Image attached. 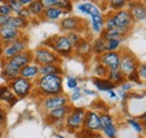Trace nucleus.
Masks as SVG:
<instances>
[{"label":"nucleus","mask_w":146,"mask_h":138,"mask_svg":"<svg viewBox=\"0 0 146 138\" xmlns=\"http://www.w3.org/2000/svg\"><path fill=\"white\" fill-rule=\"evenodd\" d=\"M83 92H84L86 94H90V96H96V92H94V91L88 90V89H83Z\"/></svg>","instance_id":"obj_50"},{"label":"nucleus","mask_w":146,"mask_h":138,"mask_svg":"<svg viewBox=\"0 0 146 138\" xmlns=\"http://www.w3.org/2000/svg\"><path fill=\"white\" fill-rule=\"evenodd\" d=\"M101 130H102L104 135L107 138H116L117 137V134H118V129H117V126L116 125L108 126L106 128H102Z\"/></svg>","instance_id":"obj_34"},{"label":"nucleus","mask_w":146,"mask_h":138,"mask_svg":"<svg viewBox=\"0 0 146 138\" xmlns=\"http://www.w3.org/2000/svg\"><path fill=\"white\" fill-rule=\"evenodd\" d=\"M7 26L21 32V29H25L28 26V20L25 19V18L18 17V16H11L9 18V21H8Z\"/></svg>","instance_id":"obj_22"},{"label":"nucleus","mask_w":146,"mask_h":138,"mask_svg":"<svg viewBox=\"0 0 146 138\" xmlns=\"http://www.w3.org/2000/svg\"><path fill=\"white\" fill-rule=\"evenodd\" d=\"M74 48H75V52L78 53L79 55H86V54H89L91 52V45L86 39H81L80 43Z\"/></svg>","instance_id":"obj_29"},{"label":"nucleus","mask_w":146,"mask_h":138,"mask_svg":"<svg viewBox=\"0 0 146 138\" xmlns=\"http://www.w3.org/2000/svg\"><path fill=\"white\" fill-rule=\"evenodd\" d=\"M13 65H15L16 68H18V69H23V68H25L26 65H28V64H31V63H33V53L29 52L28 50L27 51H25V52L20 53L18 55H16V56H14L13 58H10V60H8Z\"/></svg>","instance_id":"obj_17"},{"label":"nucleus","mask_w":146,"mask_h":138,"mask_svg":"<svg viewBox=\"0 0 146 138\" xmlns=\"http://www.w3.org/2000/svg\"><path fill=\"white\" fill-rule=\"evenodd\" d=\"M108 72H109V70L107 69L106 66H104L102 64H100V63H98V64L96 65V68H94V74H96V78L105 79V78H107Z\"/></svg>","instance_id":"obj_33"},{"label":"nucleus","mask_w":146,"mask_h":138,"mask_svg":"<svg viewBox=\"0 0 146 138\" xmlns=\"http://www.w3.org/2000/svg\"><path fill=\"white\" fill-rule=\"evenodd\" d=\"M86 109L81 107H72L71 112L65 118V127L70 131L80 130L83 127V120L86 117Z\"/></svg>","instance_id":"obj_5"},{"label":"nucleus","mask_w":146,"mask_h":138,"mask_svg":"<svg viewBox=\"0 0 146 138\" xmlns=\"http://www.w3.org/2000/svg\"><path fill=\"white\" fill-rule=\"evenodd\" d=\"M144 3H146V1H145V2H144Z\"/></svg>","instance_id":"obj_57"},{"label":"nucleus","mask_w":146,"mask_h":138,"mask_svg":"<svg viewBox=\"0 0 146 138\" xmlns=\"http://www.w3.org/2000/svg\"><path fill=\"white\" fill-rule=\"evenodd\" d=\"M138 61L137 58L134 56V54L130 52H124L120 54V64H119V70L120 72L125 75L128 76L129 74H131L133 72L137 71L138 68Z\"/></svg>","instance_id":"obj_8"},{"label":"nucleus","mask_w":146,"mask_h":138,"mask_svg":"<svg viewBox=\"0 0 146 138\" xmlns=\"http://www.w3.org/2000/svg\"><path fill=\"white\" fill-rule=\"evenodd\" d=\"M44 47L52 50L60 57H68L72 55L74 47L66 35H56L44 42Z\"/></svg>","instance_id":"obj_2"},{"label":"nucleus","mask_w":146,"mask_h":138,"mask_svg":"<svg viewBox=\"0 0 146 138\" xmlns=\"http://www.w3.org/2000/svg\"><path fill=\"white\" fill-rule=\"evenodd\" d=\"M127 123L138 134H142L144 131V128H143V125L137 120V119H128Z\"/></svg>","instance_id":"obj_37"},{"label":"nucleus","mask_w":146,"mask_h":138,"mask_svg":"<svg viewBox=\"0 0 146 138\" xmlns=\"http://www.w3.org/2000/svg\"><path fill=\"white\" fill-rule=\"evenodd\" d=\"M25 51H27V38L21 37V38H19L10 44L5 45L1 58L3 61H8V60L13 58L14 56L25 52Z\"/></svg>","instance_id":"obj_6"},{"label":"nucleus","mask_w":146,"mask_h":138,"mask_svg":"<svg viewBox=\"0 0 146 138\" xmlns=\"http://www.w3.org/2000/svg\"><path fill=\"white\" fill-rule=\"evenodd\" d=\"M66 86H68V88L70 90H74V89H76L78 86H79V81L75 78H73V76H69L66 79Z\"/></svg>","instance_id":"obj_43"},{"label":"nucleus","mask_w":146,"mask_h":138,"mask_svg":"<svg viewBox=\"0 0 146 138\" xmlns=\"http://www.w3.org/2000/svg\"><path fill=\"white\" fill-rule=\"evenodd\" d=\"M56 8L63 10V11L65 13V15H68L73 8L72 2H71V1H68V0H58V2H57V7H56Z\"/></svg>","instance_id":"obj_36"},{"label":"nucleus","mask_w":146,"mask_h":138,"mask_svg":"<svg viewBox=\"0 0 146 138\" xmlns=\"http://www.w3.org/2000/svg\"><path fill=\"white\" fill-rule=\"evenodd\" d=\"M82 26H84V20L80 17H75V16H68V17L63 18L60 23V27L62 31L64 32H79L81 31Z\"/></svg>","instance_id":"obj_11"},{"label":"nucleus","mask_w":146,"mask_h":138,"mask_svg":"<svg viewBox=\"0 0 146 138\" xmlns=\"http://www.w3.org/2000/svg\"><path fill=\"white\" fill-rule=\"evenodd\" d=\"M131 89V83L130 82H124L123 84H120V90L124 92H128Z\"/></svg>","instance_id":"obj_47"},{"label":"nucleus","mask_w":146,"mask_h":138,"mask_svg":"<svg viewBox=\"0 0 146 138\" xmlns=\"http://www.w3.org/2000/svg\"><path fill=\"white\" fill-rule=\"evenodd\" d=\"M137 73L139 75V79L143 81L145 80L146 81V63H143V64H139L138 68H137Z\"/></svg>","instance_id":"obj_44"},{"label":"nucleus","mask_w":146,"mask_h":138,"mask_svg":"<svg viewBox=\"0 0 146 138\" xmlns=\"http://www.w3.org/2000/svg\"><path fill=\"white\" fill-rule=\"evenodd\" d=\"M6 123V111L0 107V128H2Z\"/></svg>","instance_id":"obj_46"},{"label":"nucleus","mask_w":146,"mask_h":138,"mask_svg":"<svg viewBox=\"0 0 146 138\" xmlns=\"http://www.w3.org/2000/svg\"><path fill=\"white\" fill-rule=\"evenodd\" d=\"M69 101H70L69 98L63 93V94H58V96L43 98L40 100V107L44 111L50 112V111H53L55 109L69 105Z\"/></svg>","instance_id":"obj_7"},{"label":"nucleus","mask_w":146,"mask_h":138,"mask_svg":"<svg viewBox=\"0 0 146 138\" xmlns=\"http://www.w3.org/2000/svg\"><path fill=\"white\" fill-rule=\"evenodd\" d=\"M71 110H72V107L71 105H65V107L55 109L53 111H50V112L46 113L45 120L47 121L48 123H51V125H54L56 122H60V121L64 120L69 116V113L71 112Z\"/></svg>","instance_id":"obj_12"},{"label":"nucleus","mask_w":146,"mask_h":138,"mask_svg":"<svg viewBox=\"0 0 146 138\" xmlns=\"http://www.w3.org/2000/svg\"><path fill=\"white\" fill-rule=\"evenodd\" d=\"M92 83L99 91H104V92H108L110 90H113L116 86L112 84L107 78L105 79H100V78H93L92 79Z\"/></svg>","instance_id":"obj_21"},{"label":"nucleus","mask_w":146,"mask_h":138,"mask_svg":"<svg viewBox=\"0 0 146 138\" xmlns=\"http://www.w3.org/2000/svg\"><path fill=\"white\" fill-rule=\"evenodd\" d=\"M68 36V38L70 39V42L72 43L73 47H75L79 43H80V40L82 39L81 37H80V35L78 34V33H75V32H72V33H69V34L66 35Z\"/></svg>","instance_id":"obj_41"},{"label":"nucleus","mask_w":146,"mask_h":138,"mask_svg":"<svg viewBox=\"0 0 146 138\" xmlns=\"http://www.w3.org/2000/svg\"><path fill=\"white\" fill-rule=\"evenodd\" d=\"M20 74V69L16 68L15 65H13L9 61H3L1 63V76L2 79L7 82V84L9 82H11L13 80L17 79Z\"/></svg>","instance_id":"obj_13"},{"label":"nucleus","mask_w":146,"mask_h":138,"mask_svg":"<svg viewBox=\"0 0 146 138\" xmlns=\"http://www.w3.org/2000/svg\"><path fill=\"white\" fill-rule=\"evenodd\" d=\"M93 138H104V137H102L101 135H99V134H96V135H94V137H93Z\"/></svg>","instance_id":"obj_53"},{"label":"nucleus","mask_w":146,"mask_h":138,"mask_svg":"<svg viewBox=\"0 0 146 138\" xmlns=\"http://www.w3.org/2000/svg\"><path fill=\"white\" fill-rule=\"evenodd\" d=\"M23 37V33L16 31L9 26H3L2 28H0V40L3 43V45L10 44L15 40H17L19 38Z\"/></svg>","instance_id":"obj_15"},{"label":"nucleus","mask_w":146,"mask_h":138,"mask_svg":"<svg viewBox=\"0 0 146 138\" xmlns=\"http://www.w3.org/2000/svg\"><path fill=\"white\" fill-rule=\"evenodd\" d=\"M7 3H8V6L10 7V9H11V13H14L16 16L18 15L19 13L25 8V7H23L21 6V3L19 2V0H8L7 1Z\"/></svg>","instance_id":"obj_35"},{"label":"nucleus","mask_w":146,"mask_h":138,"mask_svg":"<svg viewBox=\"0 0 146 138\" xmlns=\"http://www.w3.org/2000/svg\"><path fill=\"white\" fill-rule=\"evenodd\" d=\"M51 74L63 75V70H62V68H61L58 64H52V65L39 66V76L51 75Z\"/></svg>","instance_id":"obj_25"},{"label":"nucleus","mask_w":146,"mask_h":138,"mask_svg":"<svg viewBox=\"0 0 146 138\" xmlns=\"http://www.w3.org/2000/svg\"><path fill=\"white\" fill-rule=\"evenodd\" d=\"M104 25H105V16L100 13L98 15L91 16V27L92 31L96 34H101L104 31Z\"/></svg>","instance_id":"obj_23"},{"label":"nucleus","mask_w":146,"mask_h":138,"mask_svg":"<svg viewBox=\"0 0 146 138\" xmlns=\"http://www.w3.org/2000/svg\"><path fill=\"white\" fill-rule=\"evenodd\" d=\"M76 8H78V10H79L81 14H83V15H89L90 17H91V16H94V15H98V14L101 13V11H100V8H99L96 3L91 2V1L81 2V3H79V5L76 6Z\"/></svg>","instance_id":"obj_20"},{"label":"nucleus","mask_w":146,"mask_h":138,"mask_svg":"<svg viewBox=\"0 0 146 138\" xmlns=\"http://www.w3.org/2000/svg\"><path fill=\"white\" fill-rule=\"evenodd\" d=\"M128 79V81L131 83V82H134V83H137V84H142V80L139 79V75H138V73H137V71H135V72H133L131 74H129L128 76H126Z\"/></svg>","instance_id":"obj_42"},{"label":"nucleus","mask_w":146,"mask_h":138,"mask_svg":"<svg viewBox=\"0 0 146 138\" xmlns=\"http://www.w3.org/2000/svg\"><path fill=\"white\" fill-rule=\"evenodd\" d=\"M19 76H21L24 79H27V80H29L32 82H35L39 78V66L33 62V63L26 65L25 68H23L20 70Z\"/></svg>","instance_id":"obj_18"},{"label":"nucleus","mask_w":146,"mask_h":138,"mask_svg":"<svg viewBox=\"0 0 146 138\" xmlns=\"http://www.w3.org/2000/svg\"><path fill=\"white\" fill-rule=\"evenodd\" d=\"M1 136H2V133H1V130H0V138H1Z\"/></svg>","instance_id":"obj_56"},{"label":"nucleus","mask_w":146,"mask_h":138,"mask_svg":"<svg viewBox=\"0 0 146 138\" xmlns=\"http://www.w3.org/2000/svg\"><path fill=\"white\" fill-rule=\"evenodd\" d=\"M94 133L91 131V130H89V129H86V128H81L79 131H78V135H76V137L78 138H93L94 137Z\"/></svg>","instance_id":"obj_40"},{"label":"nucleus","mask_w":146,"mask_h":138,"mask_svg":"<svg viewBox=\"0 0 146 138\" xmlns=\"http://www.w3.org/2000/svg\"><path fill=\"white\" fill-rule=\"evenodd\" d=\"M116 28V25H115V21L111 17V15L107 16V18H105V25H104V31L106 32H110L112 29Z\"/></svg>","instance_id":"obj_39"},{"label":"nucleus","mask_w":146,"mask_h":138,"mask_svg":"<svg viewBox=\"0 0 146 138\" xmlns=\"http://www.w3.org/2000/svg\"><path fill=\"white\" fill-rule=\"evenodd\" d=\"M83 128L89 129L91 131H99L101 130V125H100V118L99 113L94 110H89L86 112V117L83 120Z\"/></svg>","instance_id":"obj_14"},{"label":"nucleus","mask_w":146,"mask_h":138,"mask_svg":"<svg viewBox=\"0 0 146 138\" xmlns=\"http://www.w3.org/2000/svg\"><path fill=\"white\" fill-rule=\"evenodd\" d=\"M129 5V13L131 15V17L134 20H146V6L144 2L141 1H131V2H127Z\"/></svg>","instance_id":"obj_16"},{"label":"nucleus","mask_w":146,"mask_h":138,"mask_svg":"<svg viewBox=\"0 0 146 138\" xmlns=\"http://www.w3.org/2000/svg\"><path fill=\"white\" fill-rule=\"evenodd\" d=\"M55 137L56 138H65V137H63V136H61V135H57V134L55 135Z\"/></svg>","instance_id":"obj_55"},{"label":"nucleus","mask_w":146,"mask_h":138,"mask_svg":"<svg viewBox=\"0 0 146 138\" xmlns=\"http://www.w3.org/2000/svg\"><path fill=\"white\" fill-rule=\"evenodd\" d=\"M63 15H65V13L58 8H46L43 13V17L46 20H57L62 17Z\"/></svg>","instance_id":"obj_27"},{"label":"nucleus","mask_w":146,"mask_h":138,"mask_svg":"<svg viewBox=\"0 0 146 138\" xmlns=\"http://www.w3.org/2000/svg\"><path fill=\"white\" fill-rule=\"evenodd\" d=\"M99 118H100V125H101V129L102 128H106L108 126L111 125H115V119L113 117L107 113V112H102V113H99Z\"/></svg>","instance_id":"obj_30"},{"label":"nucleus","mask_w":146,"mask_h":138,"mask_svg":"<svg viewBox=\"0 0 146 138\" xmlns=\"http://www.w3.org/2000/svg\"><path fill=\"white\" fill-rule=\"evenodd\" d=\"M11 14H13L11 9L8 6L7 1H1L0 2V16H8V17H10Z\"/></svg>","instance_id":"obj_38"},{"label":"nucleus","mask_w":146,"mask_h":138,"mask_svg":"<svg viewBox=\"0 0 146 138\" xmlns=\"http://www.w3.org/2000/svg\"><path fill=\"white\" fill-rule=\"evenodd\" d=\"M123 39H111L106 40V52H117L121 45Z\"/></svg>","instance_id":"obj_32"},{"label":"nucleus","mask_w":146,"mask_h":138,"mask_svg":"<svg viewBox=\"0 0 146 138\" xmlns=\"http://www.w3.org/2000/svg\"><path fill=\"white\" fill-rule=\"evenodd\" d=\"M33 62L38 66L44 65H52V64H58L61 63V57L56 55L52 50L40 46L33 52Z\"/></svg>","instance_id":"obj_3"},{"label":"nucleus","mask_w":146,"mask_h":138,"mask_svg":"<svg viewBox=\"0 0 146 138\" xmlns=\"http://www.w3.org/2000/svg\"><path fill=\"white\" fill-rule=\"evenodd\" d=\"M142 125H143L144 130H146V118H144V119H143V123H142Z\"/></svg>","instance_id":"obj_52"},{"label":"nucleus","mask_w":146,"mask_h":138,"mask_svg":"<svg viewBox=\"0 0 146 138\" xmlns=\"http://www.w3.org/2000/svg\"><path fill=\"white\" fill-rule=\"evenodd\" d=\"M8 86L11 90V92L16 96L17 99H24V98H27L33 92L34 82H32L27 79H24L21 76H18L17 79L9 82Z\"/></svg>","instance_id":"obj_4"},{"label":"nucleus","mask_w":146,"mask_h":138,"mask_svg":"<svg viewBox=\"0 0 146 138\" xmlns=\"http://www.w3.org/2000/svg\"><path fill=\"white\" fill-rule=\"evenodd\" d=\"M120 54L121 53L119 52H106L98 56V61L109 71L117 70L119 69V64H120Z\"/></svg>","instance_id":"obj_10"},{"label":"nucleus","mask_w":146,"mask_h":138,"mask_svg":"<svg viewBox=\"0 0 146 138\" xmlns=\"http://www.w3.org/2000/svg\"><path fill=\"white\" fill-rule=\"evenodd\" d=\"M107 93H108V96H109L111 99H117V97H118V96H117V93H116L113 90H110V91H108Z\"/></svg>","instance_id":"obj_49"},{"label":"nucleus","mask_w":146,"mask_h":138,"mask_svg":"<svg viewBox=\"0 0 146 138\" xmlns=\"http://www.w3.org/2000/svg\"><path fill=\"white\" fill-rule=\"evenodd\" d=\"M111 17L115 21L116 28H120V29H128L130 31L134 24V19L131 17L129 10L127 9H123L120 11L113 13L111 14Z\"/></svg>","instance_id":"obj_9"},{"label":"nucleus","mask_w":146,"mask_h":138,"mask_svg":"<svg viewBox=\"0 0 146 138\" xmlns=\"http://www.w3.org/2000/svg\"><path fill=\"white\" fill-rule=\"evenodd\" d=\"M126 6H127V1H124V0H112V1L108 2V7L113 13L123 10Z\"/></svg>","instance_id":"obj_31"},{"label":"nucleus","mask_w":146,"mask_h":138,"mask_svg":"<svg viewBox=\"0 0 146 138\" xmlns=\"http://www.w3.org/2000/svg\"><path fill=\"white\" fill-rule=\"evenodd\" d=\"M26 8H27L28 13L31 14V16H35V17L40 16V15L43 16V13L45 10L43 1H40V0H33L31 2V5L28 7H26Z\"/></svg>","instance_id":"obj_24"},{"label":"nucleus","mask_w":146,"mask_h":138,"mask_svg":"<svg viewBox=\"0 0 146 138\" xmlns=\"http://www.w3.org/2000/svg\"><path fill=\"white\" fill-rule=\"evenodd\" d=\"M81 89L78 86L76 89H74L73 90V93L71 94V98H70V100L72 101V102H74V101H78V100H80L81 99V97H82V93H81Z\"/></svg>","instance_id":"obj_45"},{"label":"nucleus","mask_w":146,"mask_h":138,"mask_svg":"<svg viewBox=\"0 0 146 138\" xmlns=\"http://www.w3.org/2000/svg\"><path fill=\"white\" fill-rule=\"evenodd\" d=\"M91 51L94 54H97L98 56H100L101 54L106 53V40L101 37L94 39L93 44L91 45Z\"/></svg>","instance_id":"obj_28"},{"label":"nucleus","mask_w":146,"mask_h":138,"mask_svg":"<svg viewBox=\"0 0 146 138\" xmlns=\"http://www.w3.org/2000/svg\"><path fill=\"white\" fill-rule=\"evenodd\" d=\"M35 93L39 97H53L63 94V75L51 74L39 76L34 82Z\"/></svg>","instance_id":"obj_1"},{"label":"nucleus","mask_w":146,"mask_h":138,"mask_svg":"<svg viewBox=\"0 0 146 138\" xmlns=\"http://www.w3.org/2000/svg\"><path fill=\"white\" fill-rule=\"evenodd\" d=\"M17 100L18 99L11 92V90L9 89L8 84L0 86V102H6L9 107H13L17 102Z\"/></svg>","instance_id":"obj_19"},{"label":"nucleus","mask_w":146,"mask_h":138,"mask_svg":"<svg viewBox=\"0 0 146 138\" xmlns=\"http://www.w3.org/2000/svg\"><path fill=\"white\" fill-rule=\"evenodd\" d=\"M125 78H126V76L120 72L119 69L111 70V71L108 72V75H107V79L116 86L123 84V83L125 82Z\"/></svg>","instance_id":"obj_26"},{"label":"nucleus","mask_w":146,"mask_h":138,"mask_svg":"<svg viewBox=\"0 0 146 138\" xmlns=\"http://www.w3.org/2000/svg\"><path fill=\"white\" fill-rule=\"evenodd\" d=\"M144 118H146V110H145V112L143 113V116L141 117V119H144Z\"/></svg>","instance_id":"obj_54"},{"label":"nucleus","mask_w":146,"mask_h":138,"mask_svg":"<svg viewBox=\"0 0 146 138\" xmlns=\"http://www.w3.org/2000/svg\"><path fill=\"white\" fill-rule=\"evenodd\" d=\"M3 47H5V45H3V43L0 40V58H1V56H2V51H3Z\"/></svg>","instance_id":"obj_51"},{"label":"nucleus","mask_w":146,"mask_h":138,"mask_svg":"<svg viewBox=\"0 0 146 138\" xmlns=\"http://www.w3.org/2000/svg\"><path fill=\"white\" fill-rule=\"evenodd\" d=\"M11 17V16H10ZM8 16H0V28H2L3 26H6L9 21V18Z\"/></svg>","instance_id":"obj_48"}]
</instances>
